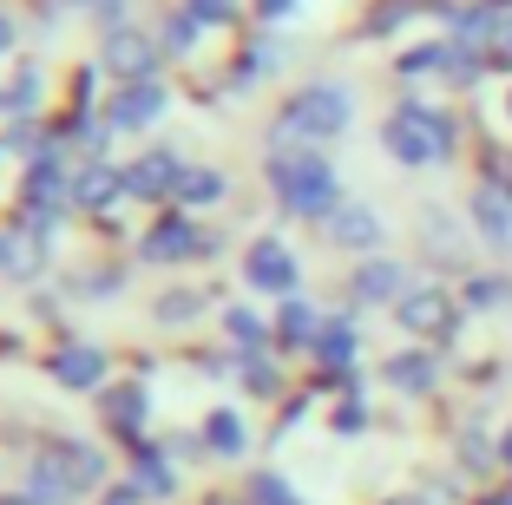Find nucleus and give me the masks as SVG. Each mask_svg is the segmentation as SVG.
I'll return each mask as SVG.
<instances>
[{"mask_svg":"<svg viewBox=\"0 0 512 505\" xmlns=\"http://www.w3.org/2000/svg\"><path fill=\"white\" fill-rule=\"evenodd\" d=\"M348 119H355V92L342 86V79H322V86H302L289 92L283 105H276V145H329V138L348 132Z\"/></svg>","mask_w":512,"mask_h":505,"instance_id":"obj_2","label":"nucleus"},{"mask_svg":"<svg viewBox=\"0 0 512 505\" xmlns=\"http://www.w3.org/2000/svg\"><path fill=\"white\" fill-rule=\"evenodd\" d=\"M467 217H473V230H480V237L493 243L499 256H512V191H506V184H486V191H473Z\"/></svg>","mask_w":512,"mask_h":505,"instance_id":"obj_11","label":"nucleus"},{"mask_svg":"<svg viewBox=\"0 0 512 505\" xmlns=\"http://www.w3.org/2000/svg\"><path fill=\"white\" fill-rule=\"evenodd\" d=\"M0 505H53V499H40V492H14V499H0Z\"/></svg>","mask_w":512,"mask_h":505,"instance_id":"obj_31","label":"nucleus"},{"mask_svg":"<svg viewBox=\"0 0 512 505\" xmlns=\"http://www.w3.org/2000/svg\"><path fill=\"white\" fill-rule=\"evenodd\" d=\"M184 171H191V164H184L178 151H145V158L125 171V191H132V197H151V204H165V197H178Z\"/></svg>","mask_w":512,"mask_h":505,"instance_id":"obj_7","label":"nucleus"},{"mask_svg":"<svg viewBox=\"0 0 512 505\" xmlns=\"http://www.w3.org/2000/svg\"><path fill=\"white\" fill-rule=\"evenodd\" d=\"M191 14L204 20V27H224V20L237 14V0H191Z\"/></svg>","mask_w":512,"mask_h":505,"instance_id":"obj_28","label":"nucleus"},{"mask_svg":"<svg viewBox=\"0 0 512 505\" xmlns=\"http://www.w3.org/2000/svg\"><path fill=\"white\" fill-rule=\"evenodd\" d=\"M499 460H506V466H512V433H506V446H499Z\"/></svg>","mask_w":512,"mask_h":505,"instance_id":"obj_37","label":"nucleus"},{"mask_svg":"<svg viewBox=\"0 0 512 505\" xmlns=\"http://www.w3.org/2000/svg\"><path fill=\"white\" fill-rule=\"evenodd\" d=\"M460 302H467V309H499V302H512V283L506 276H467V289H460Z\"/></svg>","mask_w":512,"mask_h":505,"instance_id":"obj_22","label":"nucleus"},{"mask_svg":"<svg viewBox=\"0 0 512 505\" xmlns=\"http://www.w3.org/2000/svg\"><path fill=\"white\" fill-rule=\"evenodd\" d=\"M381 145H388L394 164L421 171V164H447L453 158V119L440 105H421V99H401L381 125Z\"/></svg>","mask_w":512,"mask_h":505,"instance_id":"obj_3","label":"nucleus"},{"mask_svg":"<svg viewBox=\"0 0 512 505\" xmlns=\"http://www.w3.org/2000/svg\"><path fill=\"white\" fill-rule=\"evenodd\" d=\"M99 66H106L112 79H125V86H145V79L158 73V46H151L145 33H112L106 53H99Z\"/></svg>","mask_w":512,"mask_h":505,"instance_id":"obj_8","label":"nucleus"},{"mask_svg":"<svg viewBox=\"0 0 512 505\" xmlns=\"http://www.w3.org/2000/svg\"><path fill=\"white\" fill-rule=\"evenodd\" d=\"M112 197H125V171H112L106 158H92L86 171L73 178V204H79V210H106Z\"/></svg>","mask_w":512,"mask_h":505,"instance_id":"obj_13","label":"nucleus"},{"mask_svg":"<svg viewBox=\"0 0 512 505\" xmlns=\"http://www.w3.org/2000/svg\"><path fill=\"white\" fill-rule=\"evenodd\" d=\"M506 112H512V99H506Z\"/></svg>","mask_w":512,"mask_h":505,"instance_id":"obj_40","label":"nucleus"},{"mask_svg":"<svg viewBox=\"0 0 512 505\" xmlns=\"http://www.w3.org/2000/svg\"><path fill=\"white\" fill-rule=\"evenodd\" d=\"M322 322H329V315L309 309V302H296V296H289L283 309H276V335H283V342H316Z\"/></svg>","mask_w":512,"mask_h":505,"instance_id":"obj_19","label":"nucleus"},{"mask_svg":"<svg viewBox=\"0 0 512 505\" xmlns=\"http://www.w3.org/2000/svg\"><path fill=\"white\" fill-rule=\"evenodd\" d=\"M7 256H14V243H7V237H0V269H7Z\"/></svg>","mask_w":512,"mask_h":505,"instance_id":"obj_36","label":"nucleus"},{"mask_svg":"<svg viewBox=\"0 0 512 505\" xmlns=\"http://www.w3.org/2000/svg\"><path fill=\"white\" fill-rule=\"evenodd\" d=\"M106 427L119 433V440H138V433H145V387L138 381H125V387L106 394Z\"/></svg>","mask_w":512,"mask_h":505,"instance_id":"obj_15","label":"nucleus"},{"mask_svg":"<svg viewBox=\"0 0 512 505\" xmlns=\"http://www.w3.org/2000/svg\"><path fill=\"white\" fill-rule=\"evenodd\" d=\"M106 505H132V492H106Z\"/></svg>","mask_w":512,"mask_h":505,"instance_id":"obj_34","label":"nucleus"},{"mask_svg":"<svg viewBox=\"0 0 512 505\" xmlns=\"http://www.w3.org/2000/svg\"><path fill=\"white\" fill-rule=\"evenodd\" d=\"M381 374H388V387H401V394H427V387L440 381V361L427 355V348H407V355H394Z\"/></svg>","mask_w":512,"mask_h":505,"instance_id":"obj_16","label":"nucleus"},{"mask_svg":"<svg viewBox=\"0 0 512 505\" xmlns=\"http://www.w3.org/2000/svg\"><path fill=\"white\" fill-rule=\"evenodd\" d=\"M250 499H256V505H302L296 492H289L283 473H256V479H250Z\"/></svg>","mask_w":512,"mask_h":505,"instance_id":"obj_24","label":"nucleus"},{"mask_svg":"<svg viewBox=\"0 0 512 505\" xmlns=\"http://www.w3.org/2000/svg\"><path fill=\"white\" fill-rule=\"evenodd\" d=\"M316 355L329 374H348V361H355V315H329L316 335Z\"/></svg>","mask_w":512,"mask_h":505,"instance_id":"obj_17","label":"nucleus"},{"mask_svg":"<svg viewBox=\"0 0 512 505\" xmlns=\"http://www.w3.org/2000/svg\"><path fill=\"white\" fill-rule=\"evenodd\" d=\"M40 112V66H20L14 86H0V119H27Z\"/></svg>","mask_w":512,"mask_h":505,"instance_id":"obj_20","label":"nucleus"},{"mask_svg":"<svg viewBox=\"0 0 512 505\" xmlns=\"http://www.w3.org/2000/svg\"><path fill=\"white\" fill-rule=\"evenodd\" d=\"M204 440H211L217 453H243V420L230 414V407H217V414L204 420Z\"/></svg>","mask_w":512,"mask_h":505,"instance_id":"obj_23","label":"nucleus"},{"mask_svg":"<svg viewBox=\"0 0 512 505\" xmlns=\"http://www.w3.org/2000/svg\"><path fill=\"white\" fill-rule=\"evenodd\" d=\"M499 184H506V191H512V164H506V171H499Z\"/></svg>","mask_w":512,"mask_h":505,"instance_id":"obj_38","label":"nucleus"},{"mask_svg":"<svg viewBox=\"0 0 512 505\" xmlns=\"http://www.w3.org/2000/svg\"><path fill=\"white\" fill-rule=\"evenodd\" d=\"M171 112V92L158 86V79H145V86H125L119 99L106 105V132H145V125H158Z\"/></svg>","mask_w":512,"mask_h":505,"instance_id":"obj_6","label":"nucleus"},{"mask_svg":"<svg viewBox=\"0 0 512 505\" xmlns=\"http://www.w3.org/2000/svg\"><path fill=\"white\" fill-rule=\"evenodd\" d=\"M394 315H401V322L414 328V335H421V328H427V335H440V328L453 322V302L440 296V289H407V296H401V309H394Z\"/></svg>","mask_w":512,"mask_h":505,"instance_id":"obj_14","label":"nucleus"},{"mask_svg":"<svg viewBox=\"0 0 512 505\" xmlns=\"http://www.w3.org/2000/svg\"><path fill=\"white\" fill-rule=\"evenodd\" d=\"M178 479L171 473H158V460H145V473H138V492H171Z\"/></svg>","mask_w":512,"mask_h":505,"instance_id":"obj_29","label":"nucleus"},{"mask_svg":"<svg viewBox=\"0 0 512 505\" xmlns=\"http://www.w3.org/2000/svg\"><path fill=\"white\" fill-rule=\"evenodd\" d=\"M243 283H250V289H263V296H296L302 263L289 256V243L256 237V243H250V256H243Z\"/></svg>","mask_w":512,"mask_h":505,"instance_id":"obj_4","label":"nucleus"},{"mask_svg":"<svg viewBox=\"0 0 512 505\" xmlns=\"http://www.w3.org/2000/svg\"><path fill=\"white\" fill-rule=\"evenodd\" d=\"M211 243H204V230H197L184 210H171V217H158L145 230V263H191V256H204Z\"/></svg>","mask_w":512,"mask_h":505,"instance_id":"obj_5","label":"nucleus"},{"mask_svg":"<svg viewBox=\"0 0 512 505\" xmlns=\"http://www.w3.org/2000/svg\"><path fill=\"white\" fill-rule=\"evenodd\" d=\"M7 46H14V20L0 14V53H7Z\"/></svg>","mask_w":512,"mask_h":505,"instance_id":"obj_32","label":"nucleus"},{"mask_svg":"<svg viewBox=\"0 0 512 505\" xmlns=\"http://www.w3.org/2000/svg\"><path fill=\"white\" fill-rule=\"evenodd\" d=\"M224 191H230V184H224V171H211V164H191L171 204H178V210H204V204H217Z\"/></svg>","mask_w":512,"mask_h":505,"instance_id":"obj_18","label":"nucleus"},{"mask_svg":"<svg viewBox=\"0 0 512 505\" xmlns=\"http://www.w3.org/2000/svg\"><path fill=\"white\" fill-rule=\"evenodd\" d=\"M224 328L237 335V342H263V322H256L250 309H230V315H224Z\"/></svg>","mask_w":512,"mask_h":505,"instance_id":"obj_26","label":"nucleus"},{"mask_svg":"<svg viewBox=\"0 0 512 505\" xmlns=\"http://www.w3.org/2000/svg\"><path fill=\"white\" fill-rule=\"evenodd\" d=\"M53 453H60V466H66V473H73V486H79V492H86V486H99V479H106V460H99L92 446H79V440H60V446H53Z\"/></svg>","mask_w":512,"mask_h":505,"instance_id":"obj_21","label":"nucleus"},{"mask_svg":"<svg viewBox=\"0 0 512 505\" xmlns=\"http://www.w3.org/2000/svg\"><path fill=\"white\" fill-rule=\"evenodd\" d=\"M388 505H434L427 492H407V499H388Z\"/></svg>","mask_w":512,"mask_h":505,"instance_id":"obj_33","label":"nucleus"},{"mask_svg":"<svg viewBox=\"0 0 512 505\" xmlns=\"http://www.w3.org/2000/svg\"><path fill=\"white\" fill-rule=\"evenodd\" d=\"M197 309H204V296H158V322L165 328H184V322H197Z\"/></svg>","mask_w":512,"mask_h":505,"instance_id":"obj_25","label":"nucleus"},{"mask_svg":"<svg viewBox=\"0 0 512 505\" xmlns=\"http://www.w3.org/2000/svg\"><path fill=\"white\" fill-rule=\"evenodd\" d=\"M322 237H329L335 250H348V256H375V243H381L375 204H342L329 223H322Z\"/></svg>","mask_w":512,"mask_h":505,"instance_id":"obj_9","label":"nucleus"},{"mask_svg":"<svg viewBox=\"0 0 512 505\" xmlns=\"http://www.w3.org/2000/svg\"><path fill=\"white\" fill-rule=\"evenodd\" d=\"M46 374L60 387H106V374H112V361H106V348H86V342H66V348H53V361H46Z\"/></svg>","mask_w":512,"mask_h":505,"instance_id":"obj_10","label":"nucleus"},{"mask_svg":"<svg viewBox=\"0 0 512 505\" xmlns=\"http://www.w3.org/2000/svg\"><path fill=\"white\" fill-rule=\"evenodd\" d=\"M263 178H270V191L283 197L289 217H309V223H329L335 210L348 204L342 184H335V164L322 158L316 145H276L270 158H263Z\"/></svg>","mask_w":512,"mask_h":505,"instance_id":"obj_1","label":"nucleus"},{"mask_svg":"<svg viewBox=\"0 0 512 505\" xmlns=\"http://www.w3.org/2000/svg\"><path fill=\"white\" fill-rule=\"evenodd\" d=\"M256 14H263V20H289V14H296V0H256Z\"/></svg>","mask_w":512,"mask_h":505,"instance_id":"obj_30","label":"nucleus"},{"mask_svg":"<svg viewBox=\"0 0 512 505\" xmlns=\"http://www.w3.org/2000/svg\"><path fill=\"white\" fill-rule=\"evenodd\" d=\"M460 466H467V473H486V440H480V433H460Z\"/></svg>","mask_w":512,"mask_h":505,"instance_id":"obj_27","label":"nucleus"},{"mask_svg":"<svg viewBox=\"0 0 512 505\" xmlns=\"http://www.w3.org/2000/svg\"><path fill=\"white\" fill-rule=\"evenodd\" d=\"M79 7H106V0H79Z\"/></svg>","mask_w":512,"mask_h":505,"instance_id":"obj_39","label":"nucleus"},{"mask_svg":"<svg viewBox=\"0 0 512 505\" xmlns=\"http://www.w3.org/2000/svg\"><path fill=\"white\" fill-rule=\"evenodd\" d=\"M480 505H512V492H493V499H480Z\"/></svg>","mask_w":512,"mask_h":505,"instance_id":"obj_35","label":"nucleus"},{"mask_svg":"<svg viewBox=\"0 0 512 505\" xmlns=\"http://www.w3.org/2000/svg\"><path fill=\"white\" fill-rule=\"evenodd\" d=\"M407 296V269L401 263H388V256H368L362 269H355V302H401Z\"/></svg>","mask_w":512,"mask_h":505,"instance_id":"obj_12","label":"nucleus"}]
</instances>
